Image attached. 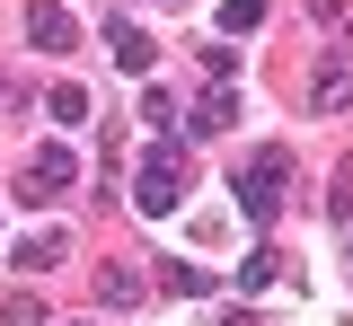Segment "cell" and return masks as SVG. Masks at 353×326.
Instances as JSON below:
<instances>
[{"label": "cell", "instance_id": "1", "mask_svg": "<svg viewBox=\"0 0 353 326\" xmlns=\"http://www.w3.org/2000/svg\"><path fill=\"white\" fill-rule=\"evenodd\" d=\"M141 221H168L176 203H185V141L176 133H159L150 150H141V168H132V194H124Z\"/></svg>", "mask_w": 353, "mask_h": 326}, {"label": "cell", "instance_id": "2", "mask_svg": "<svg viewBox=\"0 0 353 326\" xmlns=\"http://www.w3.org/2000/svg\"><path fill=\"white\" fill-rule=\"evenodd\" d=\"M283 194H292V150H283V141L248 150V159H239V212L265 230V221L283 212Z\"/></svg>", "mask_w": 353, "mask_h": 326}, {"label": "cell", "instance_id": "3", "mask_svg": "<svg viewBox=\"0 0 353 326\" xmlns=\"http://www.w3.org/2000/svg\"><path fill=\"white\" fill-rule=\"evenodd\" d=\"M80 186V150H71V141H44L36 159H27V177H18V203H62V194Z\"/></svg>", "mask_w": 353, "mask_h": 326}, {"label": "cell", "instance_id": "4", "mask_svg": "<svg viewBox=\"0 0 353 326\" xmlns=\"http://www.w3.org/2000/svg\"><path fill=\"white\" fill-rule=\"evenodd\" d=\"M309 106H318V115H345V106H353V45H327V53H318Z\"/></svg>", "mask_w": 353, "mask_h": 326}, {"label": "cell", "instance_id": "5", "mask_svg": "<svg viewBox=\"0 0 353 326\" xmlns=\"http://www.w3.org/2000/svg\"><path fill=\"white\" fill-rule=\"evenodd\" d=\"M106 53H115V71H132V80H150V71H159V45H150L132 18H106Z\"/></svg>", "mask_w": 353, "mask_h": 326}, {"label": "cell", "instance_id": "6", "mask_svg": "<svg viewBox=\"0 0 353 326\" xmlns=\"http://www.w3.org/2000/svg\"><path fill=\"white\" fill-rule=\"evenodd\" d=\"M27 45H36V53H71V45H80V27H71L62 0H36V9H27Z\"/></svg>", "mask_w": 353, "mask_h": 326}, {"label": "cell", "instance_id": "7", "mask_svg": "<svg viewBox=\"0 0 353 326\" xmlns=\"http://www.w3.org/2000/svg\"><path fill=\"white\" fill-rule=\"evenodd\" d=\"M230 124H239V97H230V80H212V89H203L194 106H185V133H194V141L230 133Z\"/></svg>", "mask_w": 353, "mask_h": 326}, {"label": "cell", "instance_id": "8", "mask_svg": "<svg viewBox=\"0 0 353 326\" xmlns=\"http://www.w3.org/2000/svg\"><path fill=\"white\" fill-rule=\"evenodd\" d=\"M62 256H71V230H36V238H18V256H9V265H18V274H53Z\"/></svg>", "mask_w": 353, "mask_h": 326}, {"label": "cell", "instance_id": "9", "mask_svg": "<svg viewBox=\"0 0 353 326\" xmlns=\"http://www.w3.org/2000/svg\"><path fill=\"white\" fill-rule=\"evenodd\" d=\"M97 300H106V309H132V300H141V274H132V265H97Z\"/></svg>", "mask_w": 353, "mask_h": 326}, {"label": "cell", "instance_id": "10", "mask_svg": "<svg viewBox=\"0 0 353 326\" xmlns=\"http://www.w3.org/2000/svg\"><path fill=\"white\" fill-rule=\"evenodd\" d=\"M265 27V0H221V36H256Z\"/></svg>", "mask_w": 353, "mask_h": 326}, {"label": "cell", "instance_id": "11", "mask_svg": "<svg viewBox=\"0 0 353 326\" xmlns=\"http://www.w3.org/2000/svg\"><path fill=\"white\" fill-rule=\"evenodd\" d=\"M274 274H283V256H274V247H256V256L239 265V291H274Z\"/></svg>", "mask_w": 353, "mask_h": 326}, {"label": "cell", "instance_id": "12", "mask_svg": "<svg viewBox=\"0 0 353 326\" xmlns=\"http://www.w3.org/2000/svg\"><path fill=\"white\" fill-rule=\"evenodd\" d=\"M53 124H88V89H80V80L53 89Z\"/></svg>", "mask_w": 353, "mask_h": 326}, {"label": "cell", "instance_id": "13", "mask_svg": "<svg viewBox=\"0 0 353 326\" xmlns=\"http://www.w3.org/2000/svg\"><path fill=\"white\" fill-rule=\"evenodd\" d=\"M141 124H159V133L176 124V97H168V89H150V80H141Z\"/></svg>", "mask_w": 353, "mask_h": 326}, {"label": "cell", "instance_id": "14", "mask_svg": "<svg viewBox=\"0 0 353 326\" xmlns=\"http://www.w3.org/2000/svg\"><path fill=\"white\" fill-rule=\"evenodd\" d=\"M203 80H239V53H230V36H221V45H203Z\"/></svg>", "mask_w": 353, "mask_h": 326}, {"label": "cell", "instance_id": "15", "mask_svg": "<svg viewBox=\"0 0 353 326\" xmlns=\"http://www.w3.org/2000/svg\"><path fill=\"white\" fill-rule=\"evenodd\" d=\"M327 212H336V221L353 230V168H336V194H327Z\"/></svg>", "mask_w": 353, "mask_h": 326}, {"label": "cell", "instance_id": "16", "mask_svg": "<svg viewBox=\"0 0 353 326\" xmlns=\"http://www.w3.org/2000/svg\"><path fill=\"white\" fill-rule=\"evenodd\" d=\"M0 318H9V326H44V309H36V291H18V300H9Z\"/></svg>", "mask_w": 353, "mask_h": 326}, {"label": "cell", "instance_id": "17", "mask_svg": "<svg viewBox=\"0 0 353 326\" xmlns=\"http://www.w3.org/2000/svg\"><path fill=\"white\" fill-rule=\"evenodd\" d=\"M309 18H327V27H336V18H345V0H309Z\"/></svg>", "mask_w": 353, "mask_h": 326}, {"label": "cell", "instance_id": "18", "mask_svg": "<svg viewBox=\"0 0 353 326\" xmlns=\"http://www.w3.org/2000/svg\"><path fill=\"white\" fill-rule=\"evenodd\" d=\"M345 274H353V230H345Z\"/></svg>", "mask_w": 353, "mask_h": 326}, {"label": "cell", "instance_id": "19", "mask_svg": "<svg viewBox=\"0 0 353 326\" xmlns=\"http://www.w3.org/2000/svg\"><path fill=\"white\" fill-rule=\"evenodd\" d=\"M0 97H9V80H0Z\"/></svg>", "mask_w": 353, "mask_h": 326}, {"label": "cell", "instance_id": "20", "mask_svg": "<svg viewBox=\"0 0 353 326\" xmlns=\"http://www.w3.org/2000/svg\"><path fill=\"white\" fill-rule=\"evenodd\" d=\"M71 326H88V318H71Z\"/></svg>", "mask_w": 353, "mask_h": 326}]
</instances>
